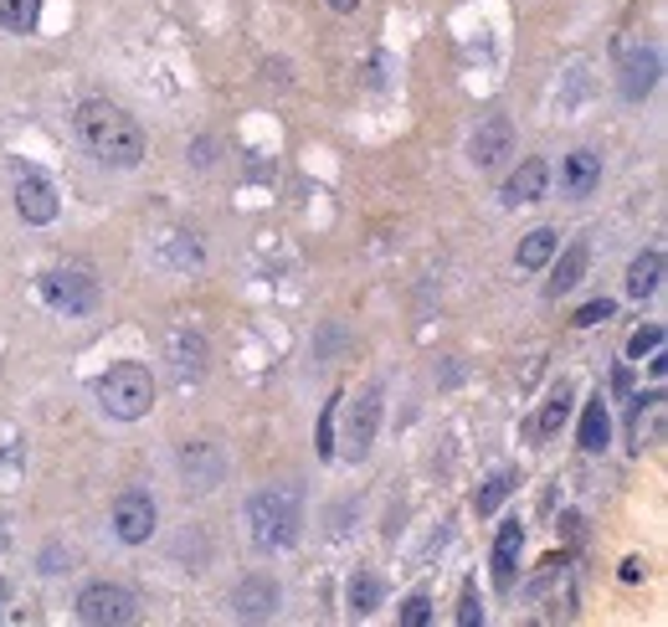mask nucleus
<instances>
[{
	"label": "nucleus",
	"instance_id": "obj_5",
	"mask_svg": "<svg viewBox=\"0 0 668 627\" xmlns=\"http://www.w3.org/2000/svg\"><path fill=\"white\" fill-rule=\"evenodd\" d=\"M78 617H83L88 627H124L139 617V602H134V592L114 587V581H93V587H83V596H78Z\"/></svg>",
	"mask_w": 668,
	"mask_h": 627
},
{
	"label": "nucleus",
	"instance_id": "obj_30",
	"mask_svg": "<svg viewBox=\"0 0 668 627\" xmlns=\"http://www.w3.org/2000/svg\"><path fill=\"white\" fill-rule=\"evenodd\" d=\"M458 623H463V627L484 623V602H479V592H473V587H463V602H458Z\"/></svg>",
	"mask_w": 668,
	"mask_h": 627
},
{
	"label": "nucleus",
	"instance_id": "obj_22",
	"mask_svg": "<svg viewBox=\"0 0 668 627\" xmlns=\"http://www.w3.org/2000/svg\"><path fill=\"white\" fill-rule=\"evenodd\" d=\"M515 489H519V474H515V468H499V474L488 478L484 489L473 494V509H479V514H494V509H499Z\"/></svg>",
	"mask_w": 668,
	"mask_h": 627
},
{
	"label": "nucleus",
	"instance_id": "obj_9",
	"mask_svg": "<svg viewBox=\"0 0 668 627\" xmlns=\"http://www.w3.org/2000/svg\"><path fill=\"white\" fill-rule=\"evenodd\" d=\"M376 422H381V391L370 386V391H360V396H355L350 422H345V453H350V458H366V453H370Z\"/></svg>",
	"mask_w": 668,
	"mask_h": 627
},
{
	"label": "nucleus",
	"instance_id": "obj_7",
	"mask_svg": "<svg viewBox=\"0 0 668 627\" xmlns=\"http://www.w3.org/2000/svg\"><path fill=\"white\" fill-rule=\"evenodd\" d=\"M16 211L32 221V227L57 221V190H51L47 175H36V170H16Z\"/></svg>",
	"mask_w": 668,
	"mask_h": 627
},
{
	"label": "nucleus",
	"instance_id": "obj_10",
	"mask_svg": "<svg viewBox=\"0 0 668 627\" xmlns=\"http://www.w3.org/2000/svg\"><path fill=\"white\" fill-rule=\"evenodd\" d=\"M181 474L196 494H206V489H217L221 484L227 458H221V448H211V442H185L181 448Z\"/></svg>",
	"mask_w": 668,
	"mask_h": 627
},
{
	"label": "nucleus",
	"instance_id": "obj_13",
	"mask_svg": "<svg viewBox=\"0 0 668 627\" xmlns=\"http://www.w3.org/2000/svg\"><path fill=\"white\" fill-rule=\"evenodd\" d=\"M519 545H525V525H519V520H504L499 541H494V587H499V592H509L519 577Z\"/></svg>",
	"mask_w": 668,
	"mask_h": 627
},
{
	"label": "nucleus",
	"instance_id": "obj_21",
	"mask_svg": "<svg viewBox=\"0 0 668 627\" xmlns=\"http://www.w3.org/2000/svg\"><path fill=\"white\" fill-rule=\"evenodd\" d=\"M555 247H561V237H555L551 227H534L530 237L519 242V253H515V257H519V268H525V272H534V268H545V263H551Z\"/></svg>",
	"mask_w": 668,
	"mask_h": 627
},
{
	"label": "nucleus",
	"instance_id": "obj_15",
	"mask_svg": "<svg viewBox=\"0 0 668 627\" xmlns=\"http://www.w3.org/2000/svg\"><path fill=\"white\" fill-rule=\"evenodd\" d=\"M551 186V165L545 160H525V165L504 181V206H525V201H540Z\"/></svg>",
	"mask_w": 668,
	"mask_h": 627
},
{
	"label": "nucleus",
	"instance_id": "obj_19",
	"mask_svg": "<svg viewBox=\"0 0 668 627\" xmlns=\"http://www.w3.org/2000/svg\"><path fill=\"white\" fill-rule=\"evenodd\" d=\"M586 263H591L586 242H571L566 257H561V263H555V272H551V299H561V293H571L576 283H581V278H586Z\"/></svg>",
	"mask_w": 668,
	"mask_h": 627
},
{
	"label": "nucleus",
	"instance_id": "obj_8",
	"mask_svg": "<svg viewBox=\"0 0 668 627\" xmlns=\"http://www.w3.org/2000/svg\"><path fill=\"white\" fill-rule=\"evenodd\" d=\"M515 150V124L504 119V114H494V119H484L479 129H473V139H468V160L479 170L488 165H499L504 154Z\"/></svg>",
	"mask_w": 668,
	"mask_h": 627
},
{
	"label": "nucleus",
	"instance_id": "obj_3",
	"mask_svg": "<svg viewBox=\"0 0 668 627\" xmlns=\"http://www.w3.org/2000/svg\"><path fill=\"white\" fill-rule=\"evenodd\" d=\"M99 407L118 422H139L154 407V375L139 360H118L99 375Z\"/></svg>",
	"mask_w": 668,
	"mask_h": 627
},
{
	"label": "nucleus",
	"instance_id": "obj_31",
	"mask_svg": "<svg viewBox=\"0 0 668 627\" xmlns=\"http://www.w3.org/2000/svg\"><path fill=\"white\" fill-rule=\"evenodd\" d=\"M561 525H566V541H571V545H581V541H586L581 514H561Z\"/></svg>",
	"mask_w": 668,
	"mask_h": 627
},
{
	"label": "nucleus",
	"instance_id": "obj_18",
	"mask_svg": "<svg viewBox=\"0 0 668 627\" xmlns=\"http://www.w3.org/2000/svg\"><path fill=\"white\" fill-rule=\"evenodd\" d=\"M607 442H612V417H607V402L591 396L581 417V453H607Z\"/></svg>",
	"mask_w": 668,
	"mask_h": 627
},
{
	"label": "nucleus",
	"instance_id": "obj_6",
	"mask_svg": "<svg viewBox=\"0 0 668 627\" xmlns=\"http://www.w3.org/2000/svg\"><path fill=\"white\" fill-rule=\"evenodd\" d=\"M114 535L124 545H145L154 535V499L145 489H124L114 499Z\"/></svg>",
	"mask_w": 668,
	"mask_h": 627
},
{
	"label": "nucleus",
	"instance_id": "obj_27",
	"mask_svg": "<svg viewBox=\"0 0 668 627\" xmlns=\"http://www.w3.org/2000/svg\"><path fill=\"white\" fill-rule=\"evenodd\" d=\"M339 402L345 396H330L324 411H319V458H334V417H339Z\"/></svg>",
	"mask_w": 668,
	"mask_h": 627
},
{
	"label": "nucleus",
	"instance_id": "obj_23",
	"mask_svg": "<svg viewBox=\"0 0 668 627\" xmlns=\"http://www.w3.org/2000/svg\"><path fill=\"white\" fill-rule=\"evenodd\" d=\"M36 21H42V0H0V26L5 32H36Z\"/></svg>",
	"mask_w": 668,
	"mask_h": 627
},
{
	"label": "nucleus",
	"instance_id": "obj_12",
	"mask_svg": "<svg viewBox=\"0 0 668 627\" xmlns=\"http://www.w3.org/2000/svg\"><path fill=\"white\" fill-rule=\"evenodd\" d=\"M232 612L237 617H247V623H263V617L278 612V587H273L267 577H247L232 592Z\"/></svg>",
	"mask_w": 668,
	"mask_h": 627
},
{
	"label": "nucleus",
	"instance_id": "obj_17",
	"mask_svg": "<svg viewBox=\"0 0 668 627\" xmlns=\"http://www.w3.org/2000/svg\"><path fill=\"white\" fill-rule=\"evenodd\" d=\"M658 283H664V253H637L633 268H627V293L633 299H653L658 293Z\"/></svg>",
	"mask_w": 668,
	"mask_h": 627
},
{
	"label": "nucleus",
	"instance_id": "obj_16",
	"mask_svg": "<svg viewBox=\"0 0 668 627\" xmlns=\"http://www.w3.org/2000/svg\"><path fill=\"white\" fill-rule=\"evenodd\" d=\"M561 186H566V196H591V190L601 186V154H591V150L566 154V165H561Z\"/></svg>",
	"mask_w": 668,
	"mask_h": 627
},
{
	"label": "nucleus",
	"instance_id": "obj_26",
	"mask_svg": "<svg viewBox=\"0 0 668 627\" xmlns=\"http://www.w3.org/2000/svg\"><path fill=\"white\" fill-rule=\"evenodd\" d=\"M664 350V324H648V329H637L627 339V360H643V356H658Z\"/></svg>",
	"mask_w": 668,
	"mask_h": 627
},
{
	"label": "nucleus",
	"instance_id": "obj_28",
	"mask_svg": "<svg viewBox=\"0 0 668 627\" xmlns=\"http://www.w3.org/2000/svg\"><path fill=\"white\" fill-rule=\"evenodd\" d=\"M612 309H618V304H612V299H591V304H586V309H576V320H571V324H576V329H591V324L612 320Z\"/></svg>",
	"mask_w": 668,
	"mask_h": 627
},
{
	"label": "nucleus",
	"instance_id": "obj_32",
	"mask_svg": "<svg viewBox=\"0 0 668 627\" xmlns=\"http://www.w3.org/2000/svg\"><path fill=\"white\" fill-rule=\"evenodd\" d=\"M643 571H648V566H643V560H622V581H643Z\"/></svg>",
	"mask_w": 668,
	"mask_h": 627
},
{
	"label": "nucleus",
	"instance_id": "obj_25",
	"mask_svg": "<svg viewBox=\"0 0 668 627\" xmlns=\"http://www.w3.org/2000/svg\"><path fill=\"white\" fill-rule=\"evenodd\" d=\"M165 263L170 268H200V242H191L185 232H175V237L165 242Z\"/></svg>",
	"mask_w": 668,
	"mask_h": 627
},
{
	"label": "nucleus",
	"instance_id": "obj_33",
	"mask_svg": "<svg viewBox=\"0 0 668 627\" xmlns=\"http://www.w3.org/2000/svg\"><path fill=\"white\" fill-rule=\"evenodd\" d=\"M330 5H334V11H345V16H350V11L360 5V0H330Z\"/></svg>",
	"mask_w": 668,
	"mask_h": 627
},
{
	"label": "nucleus",
	"instance_id": "obj_1",
	"mask_svg": "<svg viewBox=\"0 0 668 627\" xmlns=\"http://www.w3.org/2000/svg\"><path fill=\"white\" fill-rule=\"evenodd\" d=\"M78 139H83V150L93 160H103L114 170H134L145 160V129L108 98H88L78 108Z\"/></svg>",
	"mask_w": 668,
	"mask_h": 627
},
{
	"label": "nucleus",
	"instance_id": "obj_34",
	"mask_svg": "<svg viewBox=\"0 0 668 627\" xmlns=\"http://www.w3.org/2000/svg\"><path fill=\"white\" fill-rule=\"evenodd\" d=\"M5 596H11V587H5V581H0V607H5Z\"/></svg>",
	"mask_w": 668,
	"mask_h": 627
},
{
	"label": "nucleus",
	"instance_id": "obj_20",
	"mask_svg": "<svg viewBox=\"0 0 668 627\" xmlns=\"http://www.w3.org/2000/svg\"><path fill=\"white\" fill-rule=\"evenodd\" d=\"M566 417H571V386L561 381V386L545 396V407H540V417L530 422V432H534V438H555V432L566 427Z\"/></svg>",
	"mask_w": 668,
	"mask_h": 627
},
{
	"label": "nucleus",
	"instance_id": "obj_24",
	"mask_svg": "<svg viewBox=\"0 0 668 627\" xmlns=\"http://www.w3.org/2000/svg\"><path fill=\"white\" fill-rule=\"evenodd\" d=\"M345 602H350L355 617H366V612L381 607V581L370 577V571H355L350 587H345Z\"/></svg>",
	"mask_w": 668,
	"mask_h": 627
},
{
	"label": "nucleus",
	"instance_id": "obj_4",
	"mask_svg": "<svg viewBox=\"0 0 668 627\" xmlns=\"http://www.w3.org/2000/svg\"><path fill=\"white\" fill-rule=\"evenodd\" d=\"M42 299H47V309L67 314V320L93 314L99 309V278L88 268H51L42 272Z\"/></svg>",
	"mask_w": 668,
	"mask_h": 627
},
{
	"label": "nucleus",
	"instance_id": "obj_29",
	"mask_svg": "<svg viewBox=\"0 0 668 627\" xmlns=\"http://www.w3.org/2000/svg\"><path fill=\"white\" fill-rule=\"evenodd\" d=\"M422 623H433V602L427 596H406L401 602V627H422Z\"/></svg>",
	"mask_w": 668,
	"mask_h": 627
},
{
	"label": "nucleus",
	"instance_id": "obj_11",
	"mask_svg": "<svg viewBox=\"0 0 668 627\" xmlns=\"http://www.w3.org/2000/svg\"><path fill=\"white\" fill-rule=\"evenodd\" d=\"M653 83H658V51L633 47L627 57H622V98L643 103L653 93Z\"/></svg>",
	"mask_w": 668,
	"mask_h": 627
},
{
	"label": "nucleus",
	"instance_id": "obj_2",
	"mask_svg": "<svg viewBox=\"0 0 668 627\" xmlns=\"http://www.w3.org/2000/svg\"><path fill=\"white\" fill-rule=\"evenodd\" d=\"M247 525H252V541L263 545V550H284V545H293V541H299V525H303L299 489H288V484H273V489L252 494Z\"/></svg>",
	"mask_w": 668,
	"mask_h": 627
},
{
	"label": "nucleus",
	"instance_id": "obj_14",
	"mask_svg": "<svg viewBox=\"0 0 668 627\" xmlns=\"http://www.w3.org/2000/svg\"><path fill=\"white\" fill-rule=\"evenodd\" d=\"M170 365H175V381H200L206 375V339L196 329H175L170 335Z\"/></svg>",
	"mask_w": 668,
	"mask_h": 627
}]
</instances>
